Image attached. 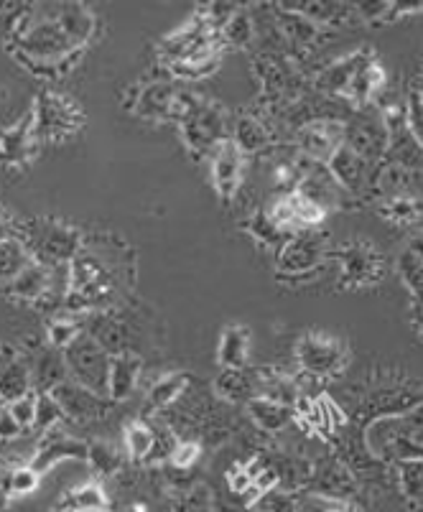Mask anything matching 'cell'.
Segmentation results:
<instances>
[{
    "label": "cell",
    "instance_id": "6da1fadb",
    "mask_svg": "<svg viewBox=\"0 0 423 512\" xmlns=\"http://www.w3.org/2000/svg\"><path fill=\"white\" fill-rule=\"evenodd\" d=\"M350 398L352 406L345 413L352 423L360 421L365 426L380 416H403L421 406L423 385L403 372H375L357 385Z\"/></svg>",
    "mask_w": 423,
    "mask_h": 512
},
{
    "label": "cell",
    "instance_id": "7a4b0ae2",
    "mask_svg": "<svg viewBox=\"0 0 423 512\" xmlns=\"http://www.w3.org/2000/svg\"><path fill=\"white\" fill-rule=\"evenodd\" d=\"M296 370H299L301 390L306 383L324 385L334 377L345 375L350 367V347L342 337L327 332H306L301 334L294 347Z\"/></svg>",
    "mask_w": 423,
    "mask_h": 512
},
{
    "label": "cell",
    "instance_id": "3957f363",
    "mask_svg": "<svg viewBox=\"0 0 423 512\" xmlns=\"http://www.w3.org/2000/svg\"><path fill=\"white\" fill-rule=\"evenodd\" d=\"M329 260L337 265V286L345 291L375 288L385 278L388 263L375 242L365 237H352L329 250Z\"/></svg>",
    "mask_w": 423,
    "mask_h": 512
},
{
    "label": "cell",
    "instance_id": "277c9868",
    "mask_svg": "<svg viewBox=\"0 0 423 512\" xmlns=\"http://www.w3.org/2000/svg\"><path fill=\"white\" fill-rule=\"evenodd\" d=\"M199 100H202L199 92L176 85V82L158 79V82L133 87L130 97L125 100V107L133 110L138 118L153 120V123H166V120L181 123Z\"/></svg>",
    "mask_w": 423,
    "mask_h": 512
},
{
    "label": "cell",
    "instance_id": "5b68a950",
    "mask_svg": "<svg viewBox=\"0 0 423 512\" xmlns=\"http://www.w3.org/2000/svg\"><path fill=\"white\" fill-rule=\"evenodd\" d=\"M21 240L26 242L31 258L46 268L72 265L82 253V235L72 225L57 220H31L21 225Z\"/></svg>",
    "mask_w": 423,
    "mask_h": 512
},
{
    "label": "cell",
    "instance_id": "8992f818",
    "mask_svg": "<svg viewBox=\"0 0 423 512\" xmlns=\"http://www.w3.org/2000/svg\"><path fill=\"white\" fill-rule=\"evenodd\" d=\"M327 235L319 230H306L288 235L286 242L276 250V276L278 281L299 283L324 271L329 263Z\"/></svg>",
    "mask_w": 423,
    "mask_h": 512
},
{
    "label": "cell",
    "instance_id": "52a82bcc",
    "mask_svg": "<svg viewBox=\"0 0 423 512\" xmlns=\"http://www.w3.org/2000/svg\"><path fill=\"white\" fill-rule=\"evenodd\" d=\"M31 120H34V136L41 146V143H62L72 138L82 128L85 115L77 107V102L69 100L67 95L44 90L36 97Z\"/></svg>",
    "mask_w": 423,
    "mask_h": 512
},
{
    "label": "cell",
    "instance_id": "ba28073f",
    "mask_svg": "<svg viewBox=\"0 0 423 512\" xmlns=\"http://www.w3.org/2000/svg\"><path fill=\"white\" fill-rule=\"evenodd\" d=\"M181 136L189 151L197 158H209L222 141L230 138L232 125L227 123V113L217 102L199 100L179 123Z\"/></svg>",
    "mask_w": 423,
    "mask_h": 512
},
{
    "label": "cell",
    "instance_id": "9c48e42d",
    "mask_svg": "<svg viewBox=\"0 0 423 512\" xmlns=\"http://www.w3.org/2000/svg\"><path fill=\"white\" fill-rule=\"evenodd\" d=\"M64 357H67L69 380H74V383H79L87 390L108 395V377L113 355H108L95 339H90L82 332L64 349Z\"/></svg>",
    "mask_w": 423,
    "mask_h": 512
},
{
    "label": "cell",
    "instance_id": "30bf717a",
    "mask_svg": "<svg viewBox=\"0 0 423 512\" xmlns=\"http://www.w3.org/2000/svg\"><path fill=\"white\" fill-rule=\"evenodd\" d=\"M345 146L370 164H383L388 153V128L383 110L362 107L355 110L352 120H345Z\"/></svg>",
    "mask_w": 423,
    "mask_h": 512
},
{
    "label": "cell",
    "instance_id": "8fae6325",
    "mask_svg": "<svg viewBox=\"0 0 423 512\" xmlns=\"http://www.w3.org/2000/svg\"><path fill=\"white\" fill-rule=\"evenodd\" d=\"M383 120L388 128V153H385V164L398 166L403 171H421L423 169V146L416 141V136L408 128L406 105L395 102V105L383 107Z\"/></svg>",
    "mask_w": 423,
    "mask_h": 512
},
{
    "label": "cell",
    "instance_id": "7c38bea8",
    "mask_svg": "<svg viewBox=\"0 0 423 512\" xmlns=\"http://www.w3.org/2000/svg\"><path fill=\"white\" fill-rule=\"evenodd\" d=\"M296 151L311 161V164L327 166L334 153L345 146V120L342 118H319L294 130Z\"/></svg>",
    "mask_w": 423,
    "mask_h": 512
},
{
    "label": "cell",
    "instance_id": "4fadbf2b",
    "mask_svg": "<svg viewBox=\"0 0 423 512\" xmlns=\"http://www.w3.org/2000/svg\"><path fill=\"white\" fill-rule=\"evenodd\" d=\"M304 492L309 495L327 497L334 502H350L355 505V497L360 492V482L355 479V474L339 462L334 454L314 456V469H311L309 487Z\"/></svg>",
    "mask_w": 423,
    "mask_h": 512
},
{
    "label": "cell",
    "instance_id": "5bb4252c",
    "mask_svg": "<svg viewBox=\"0 0 423 512\" xmlns=\"http://www.w3.org/2000/svg\"><path fill=\"white\" fill-rule=\"evenodd\" d=\"M268 212H271L273 222H276L286 235L319 230V225H324V220L329 217L322 207H316L314 202H309V199L299 192L278 194V197L268 204Z\"/></svg>",
    "mask_w": 423,
    "mask_h": 512
},
{
    "label": "cell",
    "instance_id": "9a60e30c",
    "mask_svg": "<svg viewBox=\"0 0 423 512\" xmlns=\"http://www.w3.org/2000/svg\"><path fill=\"white\" fill-rule=\"evenodd\" d=\"M209 176H212V186H215L217 197L222 202L227 204L237 197L245 179V156L232 143V138L222 141L212 151V156H209Z\"/></svg>",
    "mask_w": 423,
    "mask_h": 512
},
{
    "label": "cell",
    "instance_id": "2e32d148",
    "mask_svg": "<svg viewBox=\"0 0 423 512\" xmlns=\"http://www.w3.org/2000/svg\"><path fill=\"white\" fill-rule=\"evenodd\" d=\"M370 59H375V51L362 46V49H355L350 51V54H345V57L324 64V67L314 74V90L324 97H339V100H345L355 74L360 72Z\"/></svg>",
    "mask_w": 423,
    "mask_h": 512
},
{
    "label": "cell",
    "instance_id": "e0dca14e",
    "mask_svg": "<svg viewBox=\"0 0 423 512\" xmlns=\"http://www.w3.org/2000/svg\"><path fill=\"white\" fill-rule=\"evenodd\" d=\"M51 395H54L59 406H62L67 421H74V423L100 421V418L108 416L110 408L115 406L108 395H100L95 393V390L82 388V385L74 383V380L62 383Z\"/></svg>",
    "mask_w": 423,
    "mask_h": 512
},
{
    "label": "cell",
    "instance_id": "ac0fdd59",
    "mask_svg": "<svg viewBox=\"0 0 423 512\" xmlns=\"http://www.w3.org/2000/svg\"><path fill=\"white\" fill-rule=\"evenodd\" d=\"M26 357H29L34 393H54L59 385L69 380L67 357L62 349H54L44 342L41 347L26 349Z\"/></svg>",
    "mask_w": 423,
    "mask_h": 512
},
{
    "label": "cell",
    "instance_id": "d6986e66",
    "mask_svg": "<svg viewBox=\"0 0 423 512\" xmlns=\"http://www.w3.org/2000/svg\"><path fill=\"white\" fill-rule=\"evenodd\" d=\"M62 462H87V441L74 439V436L64 434L59 428L44 434L41 444L36 446L34 456H31V467L36 472H49L51 467H57Z\"/></svg>",
    "mask_w": 423,
    "mask_h": 512
},
{
    "label": "cell",
    "instance_id": "ffe728a7",
    "mask_svg": "<svg viewBox=\"0 0 423 512\" xmlns=\"http://www.w3.org/2000/svg\"><path fill=\"white\" fill-rule=\"evenodd\" d=\"M82 332L90 339H95L108 355H125V352H133L130 349V329L120 316H115L113 311H92V314L82 316Z\"/></svg>",
    "mask_w": 423,
    "mask_h": 512
},
{
    "label": "cell",
    "instance_id": "44dd1931",
    "mask_svg": "<svg viewBox=\"0 0 423 512\" xmlns=\"http://www.w3.org/2000/svg\"><path fill=\"white\" fill-rule=\"evenodd\" d=\"M34 393L31 388V367L26 349L0 347V403H13L23 395Z\"/></svg>",
    "mask_w": 423,
    "mask_h": 512
},
{
    "label": "cell",
    "instance_id": "7402d4cb",
    "mask_svg": "<svg viewBox=\"0 0 423 512\" xmlns=\"http://www.w3.org/2000/svg\"><path fill=\"white\" fill-rule=\"evenodd\" d=\"M36 148H39V141L34 136L31 113L0 130V164L3 166H26L34 158Z\"/></svg>",
    "mask_w": 423,
    "mask_h": 512
},
{
    "label": "cell",
    "instance_id": "603a6c76",
    "mask_svg": "<svg viewBox=\"0 0 423 512\" xmlns=\"http://www.w3.org/2000/svg\"><path fill=\"white\" fill-rule=\"evenodd\" d=\"M113 507V497L97 479L69 487L54 502V512H113Z\"/></svg>",
    "mask_w": 423,
    "mask_h": 512
},
{
    "label": "cell",
    "instance_id": "cb8c5ba5",
    "mask_svg": "<svg viewBox=\"0 0 423 512\" xmlns=\"http://www.w3.org/2000/svg\"><path fill=\"white\" fill-rule=\"evenodd\" d=\"M230 138L232 143L243 151L245 158L258 156V153L273 148L271 123H268L266 118H260V115H253V113L240 115V118L235 120V125H232L230 130Z\"/></svg>",
    "mask_w": 423,
    "mask_h": 512
},
{
    "label": "cell",
    "instance_id": "d4e9b609",
    "mask_svg": "<svg viewBox=\"0 0 423 512\" xmlns=\"http://www.w3.org/2000/svg\"><path fill=\"white\" fill-rule=\"evenodd\" d=\"M215 395L227 406H248L258 395V370L240 367V370H220L215 377Z\"/></svg>",
    "mask_w": 423,
    "mask_h": 512
},
{
    "label": "cell",
    "instance_id": "484cf974",
    "mask_svg": "<svg viewBox=\"0 0 423 512\" xmlns=\"http://www.w3.org/2000/svg\"><path fill=\"white\" fill-rule=\"evenodd\" d=\"M388 85V72H385L383 64L378 62V57L370 59L360 72L352 79L350 90H347L345 102H350L355 110H362V107H373L375 100H378L380 92Z\"/></svg>",
    "mask_w": 423,
    "mask_h": 512
},
{
    "label": "cell",
    "instance_id": "4316f807",
    "mask_svg": "<svg viewBox=\"0 0 423 512\" xmlns=\"http://www.w3.org/2000/svg\"><path fill=\"white\" fill-rule=\"evenodd\" d=\"M258 395L268 398L273 403L294 408L301 400L304 390H301L299 380L291 372H283L278 367H260L258 370ZM255 395V398H258Z\"/></svg>",
    "mask_w": 423,
    "mask_h": 512
},
{
    "label": "cell",
    "instance_id": "83f0119b",
    "mask_svg": "<svg viewBox=\"0 0 423 512\" xmlns=\"http://www.w3.org/2000/svg\"><path fill=\"white\" fill-rule=\"evenodd\" d=\"M375 209L393 227H418L423 222V197L411 192L385 194Z\"/></svg>",
    "mask_w": 423,
    "mask_h": 512
},
{
    "label": "cell",
    "instance_id": "f1b7e54d",
    "mask_svg": "<svg viewBox=\"0 0 423 512\" xmlns=\"http://www.w3.org/2000/svg\"><path fill=\"white\" fill-rule=\"evenodd\" d=\"M143 360L136 352H125V355H115L110 362V377H108V398L113 403H123L130 395L136 393L138 380H141Z\"/></svg>",
    "mask_w": 423,
    "mask_h": 512
},
{
    "label": "cell",
    "instance_id": "f546056e",
    "mask_svg": "<svg viewBox=\"0 0 423 512\" xmlns=\"http://www.w3.org/2000/svg\"><path fill=\"white\" fill-rule=\"evenodd\" d=\"M51 288V268L41 263H31L26 271L18 273L11 283H6V296L21 304L36 306Z\"/></svg>",
    "mask_w": 423,
    "mask_h": 512
},
{
    "label": "cell",
    "instance_id": "4dcf8cb0",
    "mask_svg": "<svg viewBox=\"0 0 423 512\" xmlns=\"http://www.w3.org/2000/svg\"><path fill=\"white\" fill-rule=\"evenodd\" d=\"M245 411H248L253 428H258L260 434L266 436H278L294 426V408L273 403V400L260 398V395L250 400L248 406H245Z\"/></svg>",
    "mask_w": 423,
    "mask_h": 512
},
{
    "label": "cell",
    "instance_id": "1f68e13d",
    "mask_svg": "<svg viewBox=\"0 0 423 512\" xmlns=\"http://www.w3.org/2000/svg\"><path fill=\"white\" fill-rule=\"evenodd\" d=\"M281 6H286L288 11L301 13V16L309 18L311 23H316L324 31L350 26L352 21H357L350 3H309V0H301V3H281Z\"/></svg>",
    "mask_w": 423,
    "mask_h": 512
},
{
    "label": "cell",
    "instance_id": "d6a6232c",
    "mask_svg": "<svg viewBox=\"0 0 423 512\" xmlns=\"http://www.w3.org/2000/svg\"><path fill=\"white\" fill-rule=\"evenodd\" d=\"M192 388V377L187 372H166L164 377H158L156 383L151 385L146 395V413H161L169 411L181 395Z\"/></svg>",
    "mask_w": 423,
    "mask_h": 512
},
{
    "label": "cell",
    "instance_id": "836d02e7",
    "mask_svg": "<svg viewBox=\"0 0 423 512\" xmlns=\"http://www.w3.org/2000/svg\"><path fill=\"white\" fill-rule=\"evenodd\" d=\"M87 464L95 472L97 482L102 479H115L120 472L128 469V456H125L123 449L113 444V441H87Z\"/></svg>",
    "mask_w": 423,
    "mask_h": 512
},
{
    "label": "cell",
    "instance_id": "e575fe53",
    "mask_svg": "<svg viewBox=\"0 0 423 512\" xmlns=\"http://www.w3.org/2000/svg\"><path fill=\"white\" fill-rule=\"evenodd\" d=\"M156 446V426L148 418H133L123 428V451L130 464H148Z\"/></svg>",
    "mask_w": 423,
    "mask_h": 512
},
{
    "label": "cell",
    "instance_id": "d590c367",
    "mask_svg": "<svg viewBox=\"0 0 423 512\" xmlns=\"http://www.w3.org/2000/svg\"><path fill=\"white\" fill-rule=\"evenodd\" d=\"M250 360V332L243 324H230L217 344V362L222 370H240Z\"/></svg>",
    "mask_w": 423,
    "mask_h": 512
},
{
    "label": "cell",
    "instance_id": "8d00e7d4",
    "mask_svg": "<svg viewBox=\"0 0 423 512\" xmlns=\"http://www.w3.org/2000/svg\"><path fill=\"white\" fill-rule=\"evenodd\" d=\"M393 482L395 490L401 492V497L408 505L423 510V459L395 464Z\"/></svg>",
    "mask_w": 423,
    "mask_h": 512
},
{
    "label": "cell",
    "instance_id": "74e56055",
    "mask_svg": "<svg viewBox=\"0 0 423 512\" xmlns=\"http://www.w3.org/2000/svg\"><path fill=\"white\" fill-rule=\"evenodd\" d=\"M245 230L253 235V240L258 242V245H263V248H273L278 250L286 242V232L281 230V227L273 222L271 212H268V207H258L253 214L248 217V222H245Z\"/></svg>",
    "mask_w": 423,
    "mask_h": 512
},
{
    "label": "cell",
    "instance_id": "f35d334b",
    "mask_svg": "<svg viewBox=\"0 0 423 512\" xmlns=\"http://www.w3.org/2000/svg\"><path fill=\"white\" fill-rule=\"evenodd\" d=\"M31 263H34V258H31L29 248H26V242L21 237L0 242V283H11Z\"/></svg>",
    "mask_w": 423,
    "mask_h": 512
},
{
    "label": "cell",
    "instance_id": "ab89813d",
    "mask_svg": "<svg viewBox=\"0 0 423 512\" xmlns=\"http://www.w3.org/2000/svg\"><path fill=\"white\" fill-rule=\"evenodd\" d=\"M222 46L230 49H248L255 41V18L250 16L248 8H237L235 16L222 26L220 31Z\"/></svg>",
    "mask_w": 423,
    "mask_h": 512
},
{
    "label": "cell",
    "instance_id": "60d3db41",
    "mask_svg": "<svg viewBox=\"0 0 423 512\" xmlns=\"http://www.w3.org/2000/svg\"><path fill=\"white\" fill-rule=\"evenodd\" d=\"M79 334H82V319L79 316H54L46 324V344L54 349H62V352Z\"/></svg>",
    "mask_w": 423,
    "mask_h": 512
},
{
    "label": "cell",
    "instance_id": "b9f144b4",
    "mask_svg": "<svg viewBox=\"0 0 423 512\" xmlns=\"http://www.w3.org/2000/svg\"><path fill=\"white\" fill-rule=\"evenodd\" d=\"M67 421L62 406L57 403V398L51 393H36V418H34V431H39L41 436L59 428V423Z\"/></svg>",
    "mask_w": 423,
    "mask_h": 512
},
{
    "label": "cell",
    "instance_id": "7bdbcfd3",
    "mask_svg": "<svg viewBox=\"0 0 423 512\" xmlns=\"http://www.w3.org/2000/svg\"><path fill=\"white\" fill-rule=\"evenodd\" d=\"M253 512H299V492L273 487L253 502Z\"/></svg>",
    "mask_w": 423,
    "mask_h": 512
},
{
    "label": "cell",
    "instance_id": "ee69618b",
    "mask_svg": "<svg viewBox=\"0 0 423 512\" xmlns=\"http://www.w3.org/2000/svg\"><path fill=\"white\" fill-rule=\"evenodd\" d=\"M395 273H398V276H401V281L406 283V288L411 291V296L423 293V263L408 248H403L401 255H398Z\"/></svg>",
    "mask_w": 423,
    "mask_h": 512
},
{
    "label": "cell",
    "instance_id": "f6af8a7d",
    "mask_svg": "<svg viewBox=\"0 0 423 512\" xmlns=\"http://www.w3.org/2000/svg\"><path fill=\"white\" fill-rule=\"evenodd\" d=\"M352 11H355L357 21L370 23V26L393 23V3H388V0H378V3H352Z\"/></svg>",
    "mask_w": 423,
    "mask_h": 512
},
{
    "label": "cell",
    "instance_id": "bcb514c9",
    "mask_svg": "<svg viewBox=\"0 0 423 512\" xmlns=\"http://www.w3.org/2000/svg\"><path fill=\"white\" fill-rule=\"evenodd\" d=\"M199 456H202V444H199L197 439H179L176 441L174 451H171L169 467L192 469L194 464L199 462Z\"/></svg>",
    "mask_w": 423,
    "mask_h": 512
},
{
    "label": "cell",
    "instance_id": "7dc6e473",
    "mask_svg": "<svg viewBox=\"0 0 423 512\" xmlns=\"http://www.w3.org/2000/svg\"><path fill=\"white\" fill-rule=\"evenodd\" d=\"M299 512H355V505H350V502H334V500H327V497L301 492Z\"/></svg>",
    "mask_w": 423,
    "mask_h": 512
},
{
    "label": "cell",
    "instance_id": "c3c4849f",
    "mask_svg": "<svg viewBox=\"0 0 423 512\" xmlns=\"http://www.w3.org/2000/svg\"><path fill=\"white\" fill-rule=\"evenodd\" d=\"M403 105H406L408 128H411V133L416 136V141L423 146V97L418 95L416 87H411V92H408V97Z\"/></svg>",
    "mask_w": 423,
    "mask_h": 512
},
{
    "label": "cell",
    "instance_id": "681fc988",
    "mask_svg": "<svg viewBox=\"0 0 423 512\" xmlns=\"http://www.w3.org/2000/svg\"><path fill=\"white\" fill-rule=\"evenodd\" d=\"M6 406L11 408L13 418H16L18 423H21L23 431H29V428H34V418H36V393L23 395V398L13 400V403H6Z\"/></svg>",
    "mask_w": 423,
    "mask_h": 512
},
{
    "label": "cell",
    "instance_id": "f907efd6",
    "mask_svg": "<svg viewBox=\"0 0 423 512\" xmlns=\"http://www.w3.org/2000/svg\"><path fill=\"white\" fill-rule=\"evenodd\" d=\"M18 436H23L21 423L13 418L11 408L6 403H0V441H16Z\"/></svg>",
    "mask_w": 423,
    "mask_h": 512
},
{
    "label": "cell",
    "instance_id": "816d5d0a",
    "mask_svg": "<svg viewBox=\"0 0 423 512\" xmlns=\"http://www.w3.org/2000/svg\"><path fill=\"white\" fill-rule=\"evenodd\" d=\"M16 237H21V222H16L11 214L0 209V242L16 240Z\"/></svg>",
    "mask_w": 423,
    "mask_h": 512
},
{
    "label": "cell",
    "instance_id": "f5cc1de1",
    "mask_svg": "<svg viewBox=\"0 0 423 512\" xmlns=\"http://www.w3.org/2000/svg\"><path fill=\"white\" fill-rule=\"evenodd\" d=\"M411 327L423 337V293L411 296Z\"/></svg>",
    "mask_w": 423,
    "mask_h": 512
},
{
    "label": "cell",
    "instance_id": "db71d44e",
    "mask_svg": "<svg viewBox=\"0 0 423 512\" xmlns=\"http://www.w3.org/2000/svg\"><path fill=\"white\" fill-rule=\"evenodd\" d=\"M423 13V3H393V21Z\"/></svg>",
    "mask_w": 423,
    "mask_h": 512
},
{
    "label": "cell",
    "instance_id": "11a10c76",
    "mask_svg": "<svg viewBox=\"0 0 423 512\" xmlns=\"http://www.w3.org/2000/svg\"><path fill=\"white\" fill-rule=\"evenodd\" d=\"M8 502H11V495H8V490L0 484V512L8 510Z\"/></svg>",
    "mask_w": 423,
    "mask_h": 512
},
{
    "label": "cell",
    "instance_id": "9f6ffc18",
    "mask_svg": "<svg viewBox=\"0 0 423 512\" xmlns=\"http://www.w3.org/2000/svg\"><path fill=\"white\" fill-rule=\"evenodd\" d=\"M416 90H418V95L423 97V67H421V74H418V82H416Z\"/></svg>",
    "mask_w": 423,
    "mask_h": 512
}]
</instances>
